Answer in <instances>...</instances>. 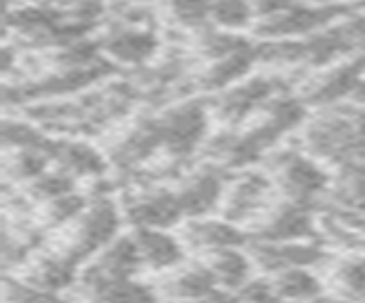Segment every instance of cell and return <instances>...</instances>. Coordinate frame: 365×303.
<instances>
[{
    "mask_svg": "<svg viewBox=\"0 0 365 303\" xmlns=\"http://www.w3.org/2000/svg\"><path fill=\"white\" fill-rule=\"evenodd\" d=\"M142 265V253L135 238H121L112 242L106 251L98 255V260L87 269L85 285L94 289V297H98L103 289L128 280L133 272Z\"/></svg>",
    "mask_w": 365,
    "mask_h": 303,
    "instance_id": "obj_1",
    "label": "cell"
},
{
    "mask_svg": "<svg viewBox=\"0 0 365 303\" xmlns=\"http://www.w3.org/2000/svg\"><path fill=\"white\" fill-rule=\"evenodd\" d=\"M160 144H165L171 153L185 155L199 144L205 130V112L199 105H182L167 112L155 123Z\"/></svg>",
    "mask_w": 365,
    "mask_h": 303,
    "instance_id": "obj_2",
    "label": "cell"
},
{
    "mask_svg": "<svg viewBox=\"0 0 365 303\" xmlns=\"http://www.w3.org/2000/svg\"><path fill=\"white\" fill-rule=\"evenodd\" d=\"M119 228V215L110 201H98V203L91 206L87 212V217L83 221L76 240V253L71 255V260L78 262L80 257H85L89 253H94L101 246H106L114 233Z\"/></svg>",
    "mask_w": 365,
    "mask_h": 303,
    "instance_id": "obj_3",
    "label": "cell"
},
{
    "mask_svg": "<svg viewBox=\"0 0 365 303\" xmlns=\"http://www.w3.org/2000/svg\"><path fill=\"white\" fill-rule=\"evenodd\" d=\"M279 183L283 192L288 194L294 203H308L327 187V176L319 166L306 158H290L281 169Z\"/></svg>",
    "mask_w": 365,
    "mask_h": 303,
    "instance_id": "obj_4",
    "label": "cell"
},
{
    "mask_svg": "<svg viewBox=\"0 0 365 303\" xmlns=\"http://www.w3.org/2000/svg\"><path fill=\"white\" fill-rule=\"evenodd\" d=\"M338 9L334 7H324V9H311V7H297L290 5L283 12L267 16L265 26V35H299V32H311L319 26H324L327 21L336 16Z\"/></svg>",
    "mask_w": 365,
    "mask_h": 303,
    "instance_id": "obj_5",
    "label": "cell"
},
{
    "mask_svg": "<svg viewBox=\"0 0 365 303\" xmlns=\"http://www.w3.org/2000/svg\"><path fill=\"white\" fill-rule=\"evenodd\" d=\"M103 48H106L114 60L125 62V64H140L148 60L158 48V39L153 32L148 30H114L103 41Z\"/></svg>",
    "mask_w": 365,
    "mask_h": 303,
    "instance_id": "obj_6",
    "label": "cell"
},
{
    "mask_svg": "<svg viewBox=\"0 0 365 303\" xmlns=\"http://www.w3.org/2000/svg\"><path fill=\"white\" fill-rule=\"evenodd\" d=\"M135 242H137V246H140L142 262L153 267V269L174 267L182 257L180 244L171 238V235L158 230V228L140 226L135 233Z\"/></svg>",
    "mask_w": 365,
    "mask_h": 303,
    "instance_id": "obj_7",
    "label": "cell"
},
{
    "mask_svg": "<svg viewBox=\"0 0 365 303\" xmlns=\"http://www.w3.org/2000/svg\"><path fill=\"white\" fill-rule=\"evenodd\" d=\"M128 215H130V221L137 223V226L165 228L182 217V210L178 203V196L155 194V196H146L142 201H137V203H133Z\"/></svg>",
    "mask_w": 365,
    "mask_h": 303,
    "instance_id": "obj_8",
    "label": "cell"
},
{
    "mask_svg": "<svg viewBox=\"0 0 365 303\" xmlns=\"http://www.w3.org/2000/svg\"><path fill=\"white\" fill-rule=\"evenodd\" d=\"M62 169L76 176H101L106 171V162L87 144H55L53 153Z\"/></svg>",
    "mask_w": 365,
    "mask_h": 303,
    "instance_id": "obj_9",
    "label": "cell"
},
{
    "mask_svg": "<svg viewBox=\"0 0 365 303\" xmlns=\"http://www.w3.org/2000/svg\"><path fill=\"white\" fill-rule=\"evenodd\" d=\"M267 240H277V242H288L297 238H306V235L313 233V223L308 219L306 212L299 208V203L294 206H285L281 208L277 215H272L267 221V226L262 228Z\"/></svg>",
    "mask_w": 365,
    "mask_h": 303,
    "instance_id": "obj_10",
    "label": "cell"
},
{
    "mask_svg": "<svg viewBox=\"0 0 365 303\" xmlns=\"http://www.w3.org/2000/svg\"><path fill=\"white\" fill-rule=\"evenodd\" d=\"M249 260L240 253L233 251V246L228 249H217L210 257V272L215 274L217 283L224 285L222 289H240L249 278Z\"/></svg>",
    "mask_w": 365,
    "mask_h": 303,
    "instance_id": "obj_11",
    "label": "cell"
},
{
    "mask_svg": "<svg viewBox=\"0 0 365 303\" xmlns=\"http://www.w3.org/2000/svg\"><path fill=\"white\" fill-rule=\"evenodd\" d=\"M220 189H222V185L215 176L194 178L190 185L180 189V194H176L180 210L185 212V215H203V212H208L217 203Z\"/></svg>",
    "mask_w": 365,
    "mask_h": 303,
    "instance_id": "obj_12",
    "label": "cell"
},
{
    "mask_svg": "<svg viewBox=\"0 0 365 303\" xmlns=\"http://www.w3.org/2000/svg\"><path fill=\"white\" fill-rule=\"evenodd\" d=\"M187 240L194 246H203V249H228V246H240L245 242L242 233L228 226L224 221H203V223H192L187 228Z\"/></svg>",
    "mask_w": 365,
    "mask_h": 303,
    "instance_id": "obj_13",
    "label": "cell"
},
{
    "mask_svg": "<svg viewBox=\"0 0 365 303\" xmlns=\"http://www.w3.org/2000/svg\"><path fill=\"white\" fill-rule=\"evenodd\" d=\"M260 262L269 267V269H288V267H306L313 265L317 260H322V251L315 249V246H260L258 249Z\"/></svg>",
    "mask_w": 365,
    "mask_h": 303,
    "instance_id": "obj_14",
    "label": "cell"
},
{
    "mask_svg": "<svg viewBox=\"0 0 365 303\" xmlns=\"http://www.w3.org/2000/svg\"><path fill=\"white\" fill-rule=\"evenodd\" d=\"M272 92V83L267 80H254L249 85H242L233 89V92H228L224 103H222V115L228 119V121H235V119H242L247 112L254 110L256 103H260L262 98H267Z\"/></svg>",
    "mask_w": 365,
    "mask_h": 303,
    "instance_id": "obj_15",
    "label": "cell"
},
{
    "mask_svg": "<svg viewBox=\"0 0 365 303\" xmlns=\"http://www.w3.org/2000/svg\"><path fill=\"white\" fill-rule=\"evenodd\" d=\"M272 283L277 294L285 299H315L322 292V285L317 283V278L302 267L281 269L277 280H272Z\"/></svg>",
    "mask_w": 365,
    "mask_h": 303,
    "instance_id": "obj_16",
    "label": "cell"
},
{
    "mask_svg": "<svg viewBox=\"0 0 365 303\" xmlns=\"http://www.w3.org/2000/svg\"><path fill=\"white\" fill-rule=\"evenodd\" d=\"M267 189H269V183L262 176H247L245 181L237 185L231 201H228V208H226L228 217L245 219L249 212L258 210L262 198L267 196Z\"/></svg>",
    "mask_w": 365,
    "mask_h": 303,
    "instance_id": "obj_17",
    "label": "cell"
},
{
    "mask_svg": "<svg viewBox=\"0 0 365 303\" xmlns=\"http://www.w3.org/2000/svg\"><path fill=\"white\" fill-rule=\"evenodd\" d=\"M254 58H256V53H251L249 46L228 53V55H224V58L212 66L208 73H205L203 83L208 85L210 89L226 87L228 83H233L235 78L245 75L249 71V66H251V62H254Z\"/></svg>",
    "mask_w": 365,
    "mask_h": 303,
    "instance_id": "obj_18",
    "label": "cell"
},
{
    "mask_svg": "<svg viewBox=\"0 0 365 303\" xmlns=\"http://www.w3.org/2000/svg\"><path fill=\"white\" fill-rule=\"evenodd\" d=\"M359 73H361V64L340 66V69L327 75L324 80L313 89L311 100L313 103H331V100L342 98L345 94H351L354 89L359 87Z\"/></svg>",
    "mask_w": 365,
    "mask_h": 303,
    "instance_id": "obj_19",
    "label": "cell"
},
{
    "mask_svg": "<svg viewBox=\"0 0 365 303\" xmlns=\"http://www.w3.org/2000/svg\"><path fill=\"white\" fill-rule=\"evenodd\" d=\"M73 265L71 257H51L39 262L37 272L32 274V285L43 292L64 289L73 283Z\"/></svg>",
    "mask_w": 365,
    "mask_h": 303,
    "instance_id": "obj_20",
    "label": "cell"
},
{
    "mask_svg": "<svg viewBox=\"0 0 365 303\" xmlns=\"http://www.w3.org/2000/svg\"><path fill=\"white\" fill-rule=\"evenodd\" d=\"M210 16L215 18V23L228 30H242L254 18V5L249 0H212Z\"/></svg>",
    "mask_w": 365,
    "mask_h": 303,
    "instance_id": "obj_21",
    "label": "cell"
},
{
    "mask_svg": "<svg viewBox=\"0 0 365 303\" xmlns=\"http://www.w3.org/2000/svg\"><path fill=\"white\" fill-rule=\"evenodd\" d=\"M217 287V278L210 272V267H194L185 274L176 278L174 289L178 297H192V299H208L212 289Z\"/></svg>",
    "mask_w": 365,
    "mask_h": 303,
    "instance_id": "obj_22",
    "label": "cell"
},
{
    "mask_svg": "<svg viewBox=\"0 0 365 303\" xmlns=\"http://www.w3.org/2000/svg\"><path fill=\"white\" fill-rule=\"evenodd\" d=\"M169 12L185 26H201L210 16L212 0H165Z\"/></svg>",
    "mask_w": 365,
    "mask_h": 303,
    "instance_id": "obj_23",
    "label": "cell"
},
{
    "mask_svg": "<svg viewBox=\"0 0 365 303\" xmlns=\"http://www.w3.org/2000/svg\"><path fill=\"white\" fill-rule=\"evenodd\" d=\"M98 299H110V301H146V299H155V294L146 285L133 283V280H121V283L112 285L108 289H103Z\"/></svg>",
    "mask_w": 365,
    "mask_h": 303,
    "instance_id": "obj_24",
    "label": "cell"
},
{
    "mask_svg": "<svg viewBox=\"0 0 365 303\" xmlns=\"http://www.w3.org/2000/svg\"><path fill=\"white\" fill-rule=\"evenodd\" d=\"M73 183L68 181L66 174H53V176H39L34 183V192L41 194L43 198H57L71 192Z\"/></svg>",
    "mask_w": 365,
    "mask_h": 303,
    "instance_id": "obj_25",
    "label": "cell"
},
{
    "mask_svg": "<svg viewBox=\"0 0 365 303\" xmlns=\"http://www.w3.org/2000/svg\"><path fill=\"white\" fill-rule=\"evenodd\" d=\"M85 208V201L76 196V194H64V196H57L51 206V221L53 223H64L68 219H73L80 210Z\"/></svg>",
    "mask_w": 365,
    "mask_h": 303,
    "instance_id": "obj_26",
    "label": "cell"
},
{
    "mask_svg": "<svg viewBox=\"0 0 365 303\" xmlns=\"http://www.w3.org/2000/svg\"><path fill=\"white\" fill-rule=\"evenodd\" d=\"M340 280L345 289L354 292L356 297H365V260H354L342 265Z\"/></svg>",
    "mask_w": 365,
    "mask_h": 303,
    "instance_id": "obj_27",
    "label": "cell"
},
{
    "mask_svg": "<svg viewBox=\"0 0 365 303\" xmlns=\"http://www.w3.org/2000/svg\"><path fill=\"white\" fill-rule=\"evenodd\" d=\"M277 297L279 294L274 289V283H267V280H247L240 287V292H235V299H247V301H272Z\"/></svg>",
    "mask_w": 365,
    "mask_h": 303,
    "instance_id": "obj_28",
    "label": "cell"
},
{
    "mask_svg": "<svg viewBox=\"0 0 365 303\" xmlns=\"http://www.w3.org/2000/svg\"><path fill=\"white\" fill-rule=\"evenodd\" d=\"M354 96H356L359 100H365V83H359V87L354 89Z\"/></svg>",
    "mask_w": 365,
    "mask_h": 303,
    "instance_id": "obj_29",
    "label": "cell"
},
{
    "mask_svg": "<svg viewBox=\"0 0 365 303\" xmlns=\"http://www.w3.org/2000/svg\"><path fill=\"white\" fill-rule=\"evenodd\" d=\"M317 3H327V0H317Z\"/></svg>",
    "mask_w": 365,
    "mask_h": 303,
    "instance_id": "obj_30",
    "label": "cell"
}]
</instances>
